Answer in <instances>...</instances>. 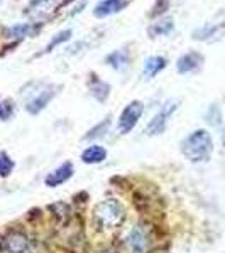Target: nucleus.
Returning a JSON list of instances; mask_svg holds the SVG:
<instances>
[{"mask_svg":"<svg viewBox=\"0 0 225 253\" xmlns=\"http://www.w3.org/2000/svg\"><path fill=\"white\" fill-rule=\"evenodd\" d=\"M92 219L98 230H113L124 223L125 208L115 198L104 199L93 208Z\"/></svg>","mask_w":225,"mask_h":253,"instance_id":"f257e3e1","label":"nucleus"},{"mask_svg":"<svg viewBox=\"0 0 225 253\" xmlns=\"http://www.w3.org/2000/svg\"><path fill=\"white\" fill-rule=\"evenodd\" d=\"M214 150V140L207 130L200 128L190 133L181 142V152L190 162H205L210 159Z\"/></svg>","mask_w":225,"mask_h":253,"instance_id":"f03ea898","label":"nucleus"},{"mask_svg":"<svg viewBox=\"0 0 225 253\" xmlns=\"http://www.w3.org/2000/svg\"><path fill=\"white\" fill-rule=\"evenodd\" d=\"M125 245H127L130 253H149L153 247V235L146 224H136L129 230L125 236Z\"/></svg>","mask_w":225,"mask_h":253,"instance_id":"7ed1b4c3","label":"nucleus"},{"mask_svg":"<svg viewBox=\"0 0 225 253\" xmlns=\"http://www.w3.org/2000/svg\"><path fill=\"white\" fill-rule=\"evenodd\" d=\"M176 108H178V101L168 100L156 115L151 118L149 124L146 125V128H144L146 135H149V137L161 135V133L166 130V125H168V122H169V117L176 112Z\"/></svg>","mask_w":225,"mask_h":253,"instance_id":"20e7f679","label":"nucleus"},{"mask_svg":"<svg viewBox=\"0 0 225 253\" xmlns=\"http://www.w3.org/2000/svg\"><path fill=\"white\" fill-rule=\"evenodd\" d=\"M142 112H144V105L142 101L139 100H134L122 110L120 117H118V122H117V130L118 133L122 135H127L129 132H132V128L137 125L139 118L142 117Z\"/></svg>","mask_w":225,"mask_h":253,"instance_id":"39448f33","label":"nucleus"},{"mask_svg":"<svg viewBox=\"0 0 225 253\" xmlns=\"http://www.w3.org/2000/svg\"><path fill=\"white\" fill-rule=\"evenodd\" d=\"M3 250L7 253H31L32 240L24 231H10L3 238Z\"/></svg>","mask_w":225,"mask_h":253,"instance_id":"423d86ee","label":"nucleus"},{"mask_svg":"<svg viewBox=\"0 0 225 253\" xmlns=\"http://www.w3.org/2000/svg\"><path fill=\"white\" fill-rule=\"evenodd\" d=\"M55 95H56V91L53 86H46V88L39 89V91H36L34 95L26 101V110L31 115H38L39 112H43V110L46 108V105L55 98Z\"/></svg>","mask_w":225,"mask_h":253,"instance_id":"0eeeda50","label":"nucleus"},{"mask_svg":"<svg viewBox=\"0 0 225 253\" xmlns=\"http://www.w3.org/2000/svg\"><path fill=\"white\" fill-rule=\"evenodd\" d=\"M73 174H75V167H73L71 162H63V164L58 166L56 169H53L46 175L44 184L48 187H58L61 184H64L66 181H69L73 177Z\"/></svg>","mask_w":225,"mask_h":253,"instance_id":"6e6552de","label":"nucleus"},{"mask_svg":"<svg viewBox=\"0 0 225 253\" xmlns=\"http://www.w3.org/2000/svg\"><path fill=\"white\" fill-rule=\"evenodd\" d=\"M129 0H102L95 5L93 9V15L98 19H104V17H109V15H113L117 12L124 10L127 7Z\"/></svg>","mask_w":225,"mask_h":253,"instance_id":"1a4fd4ad","label":"nucleus"},{"mask_svg":"<svg viewBox=\"0 0 225 253\" xmlns=\"http://www.w3.org/2000/svg\"><path fill=\"white\" fill-rule=\"evenodd\" d=\"M202 64H203V56L196 51H190L178 59L176 68H178V73L186 75V73H193V71H196V69H200L202 68Z\"/></svg>","mask_w":225,"mask_h":253,"instance_id":"9d476101","label":"nucleus"},{"mask_svg":"<svg viewBox=\"0 0 225 253\" xmlns=\"http://www.w3.org/2000/svg\"><path fill=\"white\" fill-rule=\"evenodd\" d=\"M166 63H168V61L165 58H161V56H151V58H147L144 61V66H142V75L141 76L144 80L154 78L159 71H163V69L166 68Z\"/></svg>","mask_w":225,"mask_h":253,"instance_id":"9b49d317","label":"nucleus"},{"mask_svg":"<svg viewBox=\"0 0 225 253\" xmlns=\"http://www.w3.org/2000/svg\"><path fill=\"white\" fill-rule=\"evenodd\" d=\"M107 159V149H104L102 145H90L81 152V161L85 164H100Z\"/></svg>","mask_w":225,"mask_h":253,"instance_id":"f8f14e48","label":"nucleus"},{"mask_svg":"<svg viewBox=\"0 0 225 253\" xmlns=\"http://www.w3.org/2000/svg\"><path fill=\"white\" fill-rule=\"evenodd\" d=\"M174 29V19L173 17H161L154 24H151L147 34L151 38H158V36H168L171 34V31Z\"/></svg>","mask_w":225,"mask_h":253,"instance_id":"ddd939ff","label":"nucleus"},{"mask_svg":"<svg viewBox=\"0 0 225 253\" xmlns=\"http://www.w3.org/2000/svg\"><path fill=\"white\" fill-rule=\"evenodd\" d=\"M105 63L110 68L117 69V71H124L129 66V52L125 49H118V51L110 52L107 58H105Z\"/></svg>","mask_w":225,"mask_h":253,"instance_id":"4468645a","label":"nucleus"},{"mask_svg":"<svg viewBox=\"0 0 225 253\" xmlns=\"http://www.w3.org/2000/svg\"><path fill=\"white\" fill-rule=\"evenodd\" d=\"M41 29V24H15L14 27H10L7 31V36L10 39H22L29 38V36L36 34Z\"/></svg>","mask_w":225,"mask_h":253,"instance_id":"2eb2a0df","label":"nucleus"},{"mask_svg":"<svg viewBox=\"0 0 225 253\" xmlns=\"http://www.w3.org/2000/svg\"><path fill=\"white\" fill-rule=\"evenodd\" d=\"M92 81H90V93L92 96L95 98L97 101L104 103L105 100L109 98V93H110V84H107L105 81L98 80L97 76H92Z\"/></svg>","mask_w":225,"mask_h":253,"instance_id":"dca6fc26","label":"nucleus"},{"mask_svg":"<svg viewBox=\"0 0 225 253\" xmlns=\"http://www.w3.org/2000/svg\"><path fill=\"white\" fill-rule=\"evenodd\" d=\"M49 210H51V214L55 216L58 223H66L69 216H71V208L66 203H55V205L49 206Z\"/></svg>","mask_w":225,"mask_h":253,"instance_id":"f3484780","label":"nucleus"},{"mask_svg":"<svg viewBox=\"0 0 225 253\" xmlns=\"http://www.w3.org/2000/svg\"><path fill=\"white\" fill-rule=\"evenodd\" d=\"M15 169V162L7 152H0V177H9Z\"/></svg>","mask_w":225,"mask_h":253,"instance_id":"a211bd4d","label":"nucleus"},{"mask_svg":"<svg viewBox=\"0 0 225 253\" xmlns=\"http://www.w3.org/2000/svg\"><path fill=\"white\" fill-rule=\"evenodd\" d=\"M14 112H15L14 100H10V98H5V100L0 101V120H3V122L10 120L12 115H14Z\"/></svg>","mask_w":225,"mask_h":253,"instance_id":"6ab92c4d","label":"nucleus"},{"mask_svg":"<svg viewBox=\"0 0 225 253\" xmlns=\"http://www.w3.org/2000/svg\"><path fill=\"white\" fill-rule=\"evenodd\" d=\"M69 38H71V31H69V29L58 32V34H56L55 38H53L51 41H49V44L46 46V49H44V51H46V52H51L53 49H55V47H58L59 44L66 42V41H68Z\"/></svg>","mask_w":225,"mask_h":253,"instance_id":"aec40b11","label":"nucleus"},{"mask_svg":"<svg viewBox=\"0 0 225 253\" xmlns=\"http://www.w3.org/2000/svg\"><path fill=\"white\" fill-rule=\"evenodd\" d=\"M109 126H110V118H105L104 122H100L97 126H93L92 130L85 135V138L87 140H92V138H98V137H104L105 135V132L109 130Z\"/></svg>","mask_w":225,"mask_h":253,"instance_id":"412c9836","label":"nucleus"},{"mask_svg":"<svg viewBox=\"0 0 225 253\" xmlns=\"http://www.w3.org/2000/svg\"><path fill=\"white\" fill-rule=\"evenodd\" d=\"M205 27V31H207V34L210 36H214V34H217L222 27H225V10L224 12H220L219 15H217V20L215 22H210V24H207V26H203Z\"/></svg>","mask_w":225,"mask_h":253,"instance_id":"4be33fe9","label":"nucleus"},{"mask_svg":"<svg viewBox=\"0 0 225 253\" xmlns=\"http://www.w3.org/2000/svg\"><path fill=\"white\" fill-rule=\"evenodd\" d=\"M55 2V0H32L31 5H29V12H36V14H39L41 9H46V7H51V3Z\"/></svg>","mask_w":225,"mask_h":253,"instance_id":"5701e85b","label":"nucleus"},{"mask_svg":"<svg viewBox=\"0 0 225 253\" xmlns=\"http://www.w3.org/2000/svg\"><path fill=\"white\" fill-rule=\"evenodd\" d=\"M168 7H169V0H158L156 5L153 7V12H151V17H156V15L163 14Z\"/></svg>","mask_w":225,"mask_h":253,"instance_id":"b1692460","label":"nucleus"}]
</instances>
